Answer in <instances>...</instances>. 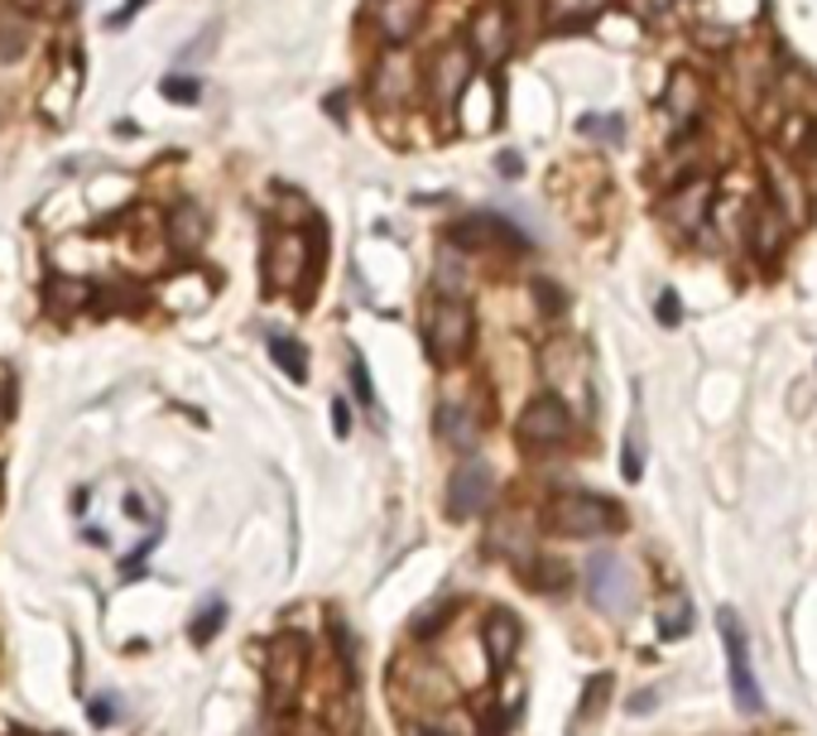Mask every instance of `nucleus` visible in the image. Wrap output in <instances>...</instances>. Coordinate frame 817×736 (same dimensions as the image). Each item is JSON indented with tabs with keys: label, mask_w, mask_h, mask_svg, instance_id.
Listing matches in <instances>:
<instances>
[{
	"label": "nucleus",
	"mask_w": 817,
	"mask_h": 736,
	"mask_svg": "<svg viewBox=\"0 0 817 736\" xmlns=\"http://www.w3.org/2000/svg\"><path fill=\"white\" fill-rule=\"evenodd\" d=\"M548 530L563 534V540H596V534H611L625 525L621 505H611L606 496H592V491H563V496L548 501Z\"/></svg>",
	"instance_id": "1"
},
{
	"label": "nucleus",
	"mask_w": 817,
	"mask_h": 736,
	"mask_svg": "<svg viewBox=\"0 0 817 736\" xmlns=\"http://www.w3.org/2000/svg\"><path fill=\"white\" fill-rule=\"evenodd\" d=\"M472 309L462 299L437 294L423 313V342H428V356L437 366H457V361L472 352Z\"/></svg>",
	"instance_id": "2"
},
{
	"label": "nucleus",
	"mask_w": 817,
	"mask_h": 736,
	"mask_svg": "<svg viewBox=\"0 0 817 736\" xmlns=\"http://www.w3.org/2000/svg\"><path fill=\"white\" fill-rule=\"evenodd\" d=\"M303 669H309V641H303L299 631L274 635L270 659H265L270 707H280V713H289V703H294V698H299V688H303Z\"/></svg>",
	"instance_id": "3"
},
{
	"label": "nucleus",
	"mask_w": 817,
	"mask_h": 736,
	"mask_svg": "<svg viewBox=\"0 0 817 736\" xmlns=\"http://www.w3.org/2000/svg\"><path fill=\"white\" fill-rule=\"evenodd\" d=\"M717 631H722V645H726V664H732V693H736V707H740V713H765V693H760V684H755L750 645H746V626H740L736 606H722V612H717Z\"/></svg>",
	"instance_id": "4"
},
{
	"label": "nucleus",
	"mask_w": 817,
	"mask_h": 736,
	"mask_svg": "<svg viewBox=\"0 0 817 736\" xmlns=\"http://www.w3.org/2000/svg\"><path fill=\"white\" fill-rule=\"evenodd\" d=\"M447 241L457 251H529V236L501 212H466L447 226Z\"/></svg>",
	"instance_id": "5"
},
{
	"label": "nucleus",
	"mask_w": 817,
	"mask_h": 736,
	"mask_svg": "<svg viewBox=\"0 0 817 736\" xmlns=\"http://www.w3.org/2000/svg\"><path fill=\"white\" fill-rule=\"evenodd\" d=\"M587 592H592V606L606 616L635 612V573L621 563V554H592L587 558Z\"/></svg>",
	"instance_id": "6"
},
{
	"label": "nucleus",
	"mask_w": 817,
	"mask_h": 736,
	"mask_svg": "<svg viewBox=\"0 0 817 736\" xmlns=\"http://www.w3.org/2000/svg\"><path fill=\"white\" fill-rule=\"evenodd\" d=\"M472 72H476V58L466 53V43H447V49H437L433 63H428V97L447 111L452 101H462V92L472 87Z\"/></svg>",
	"instance_id": "7"
},
{
	"label": "nucleus",
	"mask_w": 817,
	"mask_h": 736,
	"mask_svg": "<svg viewBox=\"0 0 817 736\" xmlns=\"http://www.w3.org/2000/svg\"><path fill=\"white\" fill-rule=\"evenodd\" d=\"M491 496H495V472L486 467V462H462L457 472H452V482H447V515L452 520H472V515H481L491 505Z\"/></svg>",
	"instance_id": "8"
},
{
	"label": "nucleus",
	"mask_w": 817,
	"mask_h": 736,
	"mask_svg": "<svg viewBox=\"0 0 817 736\" xmlns=\"http://www.w3.org/2000/svg\"><path fill=\"white\" fill-rule=\"evenodd\" d=\"M520 443L529 447H558L567 433H573V414H567V404L558 395H538L529 400V410L520 414Z\"/></svg>",
	"instance_id": "9"
},
{
	"label": "nucleus",
	"mask_w": 817,
	"mask_h": 736,
	"mask_svg": "<svg viewBox=\"0 0 817 736\" xmlns=\"http://www.w3.org/2000/svg\"><path fill=\"white\" fill-rule=\"evenodd\" d=\"M466 53L476 63H501L510 53V14L501 6H486L472 14V24H466Z\"/></svg>",
	"instance_id": "10"
},
{
	"label": "nucleus",
	"mask_w": 817,
	"mask_h": 736,
	"mask_svg": "<svg viewBox=\"0 0 817 736\" xmlns=\"http://www.w3.org/2000/svg\"><path fill=\"white\" fill-rule=\"evenodd\" d=\"M303 265H309V245L294 231H280L270 236V251H265V280L270 289H294L303 280Z\"/></svg>",
	"instance_id": "11"
},
{
	"label": "nucleus",
	"mask_w": 817,
	"mask_h": 736,
	"mask_svg": "<svg viewBox=\"0 0 817 736\" xmlns=\"http://www.w3.org/2000/svg\"><path fill=\"white\" fill-rule=\"evenodd\" d=\"M423 14H428V0H375V29L390 43H408L423 29Z\"/></svg>",
	"instance_id": "12"
},
{
	"label": "nucleus",
	"mask_w": 817,
	"mask_h": 736,
	"mask_svg": "<svg viewBox=\"0 0 817 736\" xmlns=\"http://www.w3.org/2000/svg\"><path fill=\"white\" fill-rule=\"evenodd\" d=\"M202 241H208V212H202L198 202H179V208H169V245H173V251L193 255Z\"/></svg>",
	"instance_id": "13"
},
{
	"label": "nucleus",
	"mask_w": 817,
	"mask_h": 736,
	"mask_svg": "<svg viewBox=\"0 0 817 736\" xmlns=\"http://www.w3.org/2000/svg\"><path fill=\"white\" fill-rule=\"evenodd\" d=\"M433 424H437V438L452 443V447H472L476 443V414L466 410L462 400H443V404H437Z\"/></svg>",
	"instance_id": "14"
},
{
	"label": "nucleus",
	"mask_w": 817,
	"mask_h": 736,
	"mask_svg": "<svg viewBox=\"0 0 817 736\" xmlns=\"http://www.w3.org/2000/svg\"><path fill=\"white\" fill-rule=\"evenodd\" d=\"M481 641H486L491 664H510V659H515V649H520V621L510 616V612H491L486 631H481Z\"/></svg>",
	"instance_id": "15"
},
{
	"label": "nucleus",
	"mask_w": 817,
	"mask_h": 736,
	"mask_svg": "<svg viewBox=\"0 0 817 736\" xmlns=\"http://www.w3.org/2000/svg\"><path fill=\"white\" fill-rule=\"evenodd\" d=\"M29 39H34V29H29L24 14L0 10V63H20L29 53Z\"/></svg>",
	"instance_id": "16"
},
{
	"label": "nucleus",
	"mask_w": 817,
	"mask_h": 736,
	"mask_svg": "<svg viewBox=\"0 0 817 736\" xmlns=\"http://www.w3.org/2000/svg\"><path fill=\"white\" fill-rule=\"evenodd\" d=\"M270 356L280 361V371H284L294 385L309 381V352H303L294 337H284V332H270Z\"/></svg>",
	"instance_id": "17"
},
{
	"label": "nucleus",
	"mask_w": 817,
	"mask_h": 736,
	"mask_svg": "<svg viewBox=\"0 0 817 736\" xmlns=\"http://www.w3.org/2000/svg\"><path fill=\"white\" fill-rule=\"evenodd\" d=\"M707 198H712V183H688V188H683V193L674 198V216H678L683 231H693V226L707 216Z\"/></svg>",
	"instance_id": "18"
},
{
	"label": "nucleus",
	"mask_w": 817,
	"mask_h": 736,
	"mask_svg": "<svg viewBox=\"0 0 817 736\" xmlns=\"http://www.w3.org/2000/svg\"><path fill=\"white\" fill-rule=\"evenodd\" d=\"M433 284H437V294H447V299L462 294L466 265L457 260V245H443V255H437V265H433Z\"/></svg>",
	"instance_id": "19"
},
{
	"label": "nucleus",
	"mask_w": 817,
	"mask_h": 736,
	"mask_svg": "<svg viewBox=\"0 0 817 736\" xmlns=\"http://www.w3.org/2000/svg\"><path fill=\"white\" fill-rule=\"evenodd\" d=\"M582 135L592 140H606V144H625V121L621 115H582Z\"/></svg>",
	"instance_id": "20"
},
{
	"label": "nucleus",
	"mask_w": 817,
	"mask_h": 736,
	"mask_svg": "<svg viewBox=\"0 0 817 736\" xmlns=\"http://www.w3.org/2000/svg\"><path fill=\"white\" fill-rule=\"evenodd\" d=\"M688 631H693V602H674L659 616V635H664V641H683Z\"/></svg>",
	"instance_id": "21"
},
{
	"label": "nucleus",
	"mask_w": 817,
	"mask_h": 736,
	"mask_svg": "<svg viewBox=\"0 0 817 736\" xmlns=\"http://www.w3.org/2000/svg\"><path fill=\"white\" fill-rule=\"evenodd\" d=\"M375 82H381V87L390 82V87H395V92H390V97L400 101V97L408 92V63H404V53H390L385 63H381V72H375Z\"/></svg>",
	"instance_id": "22"
},
{
	"label": "nucleus",
	"mask_w": 817,
	"mask_h": 736,
	"mask_svg": "<svg viewBox=\"0 0 817 736\" xmlns=\"http://www.w3.org/2000/svg\"><path fill=\"white\" fill-rule=\"evenodd\" d=\"M602 6L606 0H548V14H558V24H567V20H587Z\"/></svg>",
	"instance_id": "23"
},
{
	"label": "nucleus",
	"mask_w": 817,
	"mask_h": 736,
	"mask_svg": "<svg viewBox=\"0 0 817 736\" xmlns=\"http://www.w3.org/2000/svg\"><path fill=\"white\" fill-rule=\"evenodd\" d=\"M452 612H457V602H452V597H443V602L433 606V612H423V616L414 621V635H418V641H433V635H437V626H443V621H447Z\"/></svg>",
	"instance_id": "24"
},
{
	"label": "nucleus",
	"mask_w": 817,
	"mask_h": 736,
	"mask_svg": "<svg viewBox=\"0 0 817 736\" xmlns=\"http://www.w3.org/2000/svg\"><path fill=\"white\" fill-rule=\"evenodd\" d=\"M49 299H53V309H72V303H87V299H92V284H78V280H53Z\"/></svg>",
	"instance_id": "25"
},
{
	"label": "nucleus",
	"mask_w": 817,
	"mask_h": 736,
	"mask_svg": "<svg viewBox=\"0 0 817 736\" xmlns=\"http://www.w3.org/2000/svg\"><path fill=\"white\" fill-rule=\"evenodd\" d=\"M352 385H356L361 410L375 414V385H371V371H366V361H361V352H352Z\"/></svg>",
	"instance_id": "26"
},
{
	"label": "nucleus",
	"mask_w": 817,
	"mask_h": 736,
	"mask_svg": "<svg viewBox=\"0 0 817 736\" xmlns=\"http://www.w3.org/2000/svg\"><path fill=\"white\" fill-rule=\"evenodd\" d=\"M169 101H179V107H198L202 101V87L193 78H164V87H159Z\"/></svg>",
	"instance_id": "27"
},
{
	"label": "nucleus",
	"mask_w": 817,
	"mask_h": 736,
	"mask_svg": "<svg viewBox=\"0 0 817 736\" xmlns=\"http://www.w3.org/2000/svg\"><path fill=\"white\" fill-rule=\"evenodd\" d=\"M222 621H226V606H222V602H212L208 612H202V616L193 621V641H198V645H208L212 635L222 631Z\"/></svg>",
	"instance_id": "28"
},
{
	"label": "nucleus",
	"mask_w": 817,
	"mask_h": 736,
	"mask_svg": "<svg viewBox=\"0 0 817 736\" xmlns=\"http://www.w3.org/2000/svg\"><path fill=\"white\" fill-rule=\"evenodd\" d=\"M606 693H611V674H596L592 684H587V693H582V717H596V713H602Z\"/></svg>",
	"instance_id": "29"
},
{
	"label": "nucleus",
	"mask_w": 817,
	"mask_h": 736,
	"mask_svg": "<svg viewBox=\"0 0 817 736\" xmlns=\"http://www.w3.org/2000/svg\"><path fill=\"white\" fill-rule=\"evenodd\" d=\"M534 583L544 587V592H563V587H567V568L548 558V563H538V568H534Z\"/></svg>",
	"instance_id": "30"
},
{
	"label": "nucleus",
	"mask_w": 817,
	"mask_h": 736,
	"mask_svg": "<svg viewBox=\"0 0 817 736\" xmlns=\"http://www.w3.org/2000/svg\"><path fill=\"white\" fill-rule=\"evenodd\" d=\"M639 472H645V447H639V433L625 438V482H639Z\"/></svg>",
	"instance_id": "31"
},
{
	"label": "nucleus",
	"mask_w": 817,
	"mask_h": 736,
	"mask_svg": "<svg viewBox=\"0 0 817 736\" xmlns=\"http://www.w3.org/2000/svg\"><path fill=\"white\" fill-rule=\"evenodd\" d=\"M693 101H697L693 97V78H688V72H678V78H674V111H683V121L693 115Z\"/></svg>",
	"instance_id": "32"
},
{
	"label": "nucleus",
	"mask_w": 817,
	"mask_h": 736,
	"mask_svg": "<svg viewBox=\"0 0 817 736\" xmlns=\"http://www.w3.org/2000/svg\"><path fill=\"white\" fill-rule=\"evenodd\" d=\"M534 299H538V309H544V313H563V294L553 289V280H538L534 284Z\"/></svg>",
	"instance_id": "33"
},
{
	"label": "nucleus",
	"mask_w": 817,
	"mask_h": 736,
	"mask_svg": "<svg viewBox=\"0 0 817 736\" xmlns=\"http://www.w3.org/2000/svg\"><path fill=\"white\" fill-rule=\"evenodd\" d=\"M678 317H683V303H678L674 289H668V294H659V323L664 327H678Z\"/></svg>",
	"instance_id": "34"
},
{
	"label": "nucleus",
	"mask_w": 817,
	"mask_h": 736,
	"mask_svg": "<svg viewBox=\"0 0 817 736\" xmlns=\"http://www.w3.org/2000/svg\"><path fill=\"white\" fill-rule=\"evenodd\" d=\"M332 429H337V438L352 433V410H346V400H332Z\"/></svg>",
	"instance_id": "35"
},
{
	"label": "nucleus",
	"mask_w": 817,
	"mask_h": 736,
	"mask_svg": "<svg viewBox=\"0 0 817 736\" xmlns=\"http://www.w3.org/2000/svg\"><path fill=\"white\" fill-rule=\"evenodd\" d=\"M144 6H150V0H125V6L111 14V29H125V24H130V20H135V14L144 10Z\"/></svg>",
	"instance_id": "36"
},
{
	"label": "nucleus",
	"mask_w": 817,
	"mask_h": 736,
	"mask_svg": "<svg viewBox=\"0 0 817 736\" xmlns=\"http://www.w3.org/2000/svg\"><path fill=\"white\" fill-rule=\"evenodd\" d=\"M495 169H501L505 179H520V173H524L520 169V154H501V159H495Z\"/></svg>",
	"instance_id": "37"
},
{
	"label": "nucleus",
	"mask_w": 817,
	"mask_h": 736,
	"mask_svg": "<svg viewBox=\"0 0 817 736\" xmlns=\"http://www.w3.org/2000/svg\"><path fill=\"white\" fill-rule=\"evenodd\" d=\"M92 722H97V727H107V722H111V698H97L92 703Z\"/></svg>",
	"instance_id": "38"
},
{
	"label": "nucleus",
	"mask_w": 817,
	"mask_h": 736,
	"mask_svg": "<svg viewBox=\"0 0 817 736\" xmlns=\"http://www.w3.org/2000/svg\"><path fill=\"white\" fill-rule=\"evenodd\" d=\"M649 703H654V693H635V698H631V713H649Z\"/></svg>",
	"instance_id": "39"
}]
</instances>
